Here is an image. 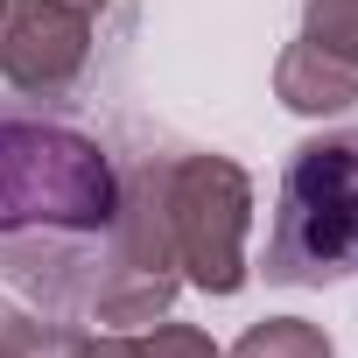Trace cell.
<instances>
[{
	"label": "cell",
	"instance_id": "obj_3",
	"mask_svg": "<svg viewBox=\"0 0 358 358\" xmlns=\"http://www.w3.org/2000/svg\"><path fill=\"white\" fill-rule=\"evenodd\" d=\"M155 197H162L176 267H190V281L211 288V295H232L246 281V260H239L246 176L232 162H218V155H190V162H162L155 169Z\"/></svg>",
	"mask_w": 358,
	"mask_h": 358
},
{
	"label": "cell",
	"instance_id": "obj_1",
	"mask_svg": "<svg viewBox=\"0 0 358 358\" xmlns=\"http://www.w3.org/2000/svg\"><path fill=\"white\" fill-rule=\"evenodd\" d=\"M113 211V169L85 134L0 120V246L15 232H106Z\"/></svg>",
	"mask_w": 358,
	"mask_h": 358
},
{
	"label": "cell",
	"instance_id": "obj_9",
	"mask_svg": "<svg viewBox=\"0 0 358 358\" xmlns=\"http://www.w3.org/2000/svg\"><path fill=\"white\" fill-rule=\"evenodd\" d=\"M0 358H85V337L57 330V323H8L0 330Z\"/></svg>",
	"mask_w": 358,
	"mask_h": 358
},
{
	"label": "cell",
	"instance_id": "obj_2",
	"mask_svg": "<svg viewBox=\"0 0 358 358\" xmlns=\"http://www.w3.org/2000/svg\"><path fill=\"white\" fill-rule=\"evenodd\" d=\"M337 274H358V134H323L295 148L267 239V281Z\"/></svg>",
	"mask_w": 358,
	"mask_h": 358
},
{
	"label": "cell",
	"instance_id": "obj_10",
	"mask_svg": "<svg viewBox=\"0 0 358 358\" xmlns=\"http://www.w3.org/2000/svg\"><path fill=\"white\" fill-rule=\"evenodd\" d=\"M0 22H8V0H0Z\"/></svg>",
	"mask_w": 358,
	"mask_h": 358
},
{
	"label": "cell",
	"instance_id": "obj_6",
	"mask_svg": "<svg viewBox=\"0 0 358 358\" xmlns=\"http://www.w3.org/2000/svg\"><path fill=\"white\" fill-rule=\"evenodd\" d=\"M232 358H330V337L302 316H267L232 344Z\"/></svg>",
	"mask_w": 358,
	"mask_h": 358
},
{
	"label": "cell",
	"instance_id": "obj_5",
	"mask_svg": "<svg viewBox=\"0 0 358 358\" xmlns=\"http://www.w3.org/2000/svg\"><path fill=\"white\" fill-rule=\"evenodd\" d=\"M281 106H295V113H337V106H351L358 99V64H344V57H330L323 43H295L288 57H281Z\"/></svg>",
	"mask_w": 358,
	"mask_h": 358
},
{
	"label": "cell",
	"instance_id": "obj_4",
	"mask_svg": "<svg viewBox=\"0 0 358 358\" xmlns=\"http://www.w3.org/2000/svg\"><path fill=\"white\" fill-rule=\"evenodd\" d=\"M106 0H15L0 22V71L22 92H64L85 71L92 15Z\"/></svg>",
	"mask_w": 358,
	"mask_h": 358
},
{
	"label": "cell",
	"instance_id": "obj_7",
	"mask_svg": "<svg viewBox=\"0 0 358 358\" xmlns=\"http://www.w3.org/2000/svg\"><path fill=\"white\" fill-rule=\"evenodd\" d=\"M85 358H218L211 337L183 330V323H162L155 337H113V344H85Z\"/></svg>",
	"mask_w": 358,
	"mask_h": 358
},
{
	"label": "cell",
	"instance_id": "obj_8",
	"mask_svg": "<svg viewBox=\"0 0 358 358\" xmlns=\"http://www.w3.org/2000/svg\"><path fill=\"white\" fill-rule=\"evenodd\" d=\"M302 36H309V43H323L330 57L358 64V0H309Z\"/></svg>",
	"mask_w": 358,
	"mask_h": 358
}]
</instances>
